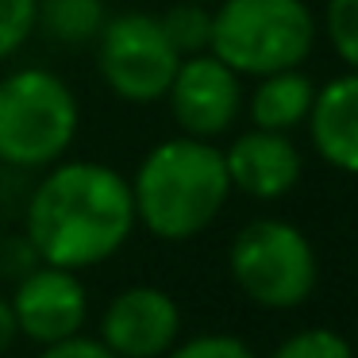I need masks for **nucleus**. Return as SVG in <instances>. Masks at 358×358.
<instances>
[{
  "mask_svg": "<svg viewBox=\"0 0 358 358\" xmlns=\"http://www.w3.org/2000/svg\"><path fill=\"white\" fill-rule=\"evenodd\" d=\"M131 181L101 162H55L27 201V239L62 270L108 262L135 231Z\"/></svg>",
  "mask_w": 358,
  "mask_h": 358,
  "instance_id": "nucleus-1",
  "label": "nucleus"
},
{
  "mask_svg": "<svg viewBox=\"0 0 358 358\" xmlns=\"http://www.w3.org/2000/svg\"><path fill=\"white\" fill-rule=\"evenodd\" d=\"M231 196L224 150L208 139H166L139 162L131 181L135 220L155 239L181 243L212 227Z\"/></svg>",
  "mask_w": 358,
  "mask_h": 358,
  "instance_id": "nucleus-2",
  "label": "nucleus"
},
{
  "mask_svg": "<svg viewBox=\"0 0 358 358\" xmlns=\"http://www.w3.org/2000/svg\"><path fill=\"white\" fill-rule=\"evenodd\" d=\"M316 43V20L304 0H220L212 12L208 55L247 78L301 70Z\"/></svg>",
  "mask_w": 358,
  "mask_h": 358,
  "instance_id": "nucleus-3",
  "label": "nucleus"
},
{
  "mask_svg": "<svg viewBox=\"0 0 358 358\" xmlns=\"http://www.w3.org/2000/svg\"><path fill=\"white\" fill-rule=\"evenodd\" d=\"M81 108L73 89L50 70H16L0 78V162L43 170L73 147Z\"/></svg>",
  "mask_w": 358,
  "mask_h": 358,
  "instance_id": "nucleus-4",
  "label": "nucleus"
},
{
  "mask_svg": "<svg viewBox=\"0 0 358 358\" xmlns=\"http://www.w3.org/2000/svg\"><path fill=\"white\" fill-rule=\"evenodd\" d=\"M231 278L262 308H296L316 289V250L285 220H255L231 239Z\"/></svg>",
  "mask_w": 358,
  "mask_h": 358,
  "instance_id": "nucleus-5",
  "label": "nucleus"
},
{
  "mask_svg": "<svg viewBox=\"0 0 358 358\" xmlns=\"http://www.w3.org/2000/svg\"><path fill=\"white\" fill-rule=\"evenodd\" d=\"M181 55L170 47L158 16L150 12H120L108 16L96 35V70L104 85L127 104H155L166 96Z\"/></svg>",
  "mask_w": 358,
  "mask_h": 358,
  "instance_id": "nucleus-6",
  "label": "nucleus"
},
{
  "mask_svg": "<svg viewBox=\"0 0 358 358\" xmlns=\"http://www.w3.org/2000/svg\"><path fill=\"white\" fill-rule=\"evenodd\" d=\"M166 96H170V112L181 131L208 143L216 135H224L243 108L239 73L231 66H224L216 55H208V50L181 58Z\"/></svg>",
  "mask_w": 358,
  "mask_h": 358,
  "instance_id": "nucleus-7",
  "label": "nucleus"
},
{
  "mask_svg": "<svg viewBox=\"0 0 358 358\" xmlns=\"http://www.w3.org/2000/svg\"><path fill=\"white\" fill-rule=\"evenodd\" d=\"M8 304L16 316V331L43 347L78 335L89 316V296L78 281V270H62L50 262H39L31 273H24Z\"/></svg>",
  "mask_w": 358,
  "mask_h": 358,
  "instance_id": "nucleus-8",
  "label": "nucleus"
},
{
  "mask_svg": "<svg viewBox=\"0 0 358 358\" xmlns=\"http://www.w3.org/2000/svg\"><path fill=\"white\" fill-rule=\"evenodd\" d=\"M181 335V312L170 293L135 285L112 296L101 316V343L116 358H162Z\"/></svg>",
  "mask_w": 358,
  "mask_h": 358,
  "instance_id": "nucleus-9",
  "label": "nucleus"
},
{
  "mask_svg": "<svg viewBox=\"0 0 358 358\" xmlns=\"http://www.w3.org/2000/svg\"><path fill=\"white\" fill-rule=\"evenodd\" d=\"M227 181L231 189L255 196V201H278L301 181V150L293 147L285 131H266V127H250L247 135L224 150Z\"/></svg>",
  "mask_w": 358,
  "mask_h": 358,
  "instance_id": "nucleus-10",
  "label": "nucleus"
},
{
  "mask_svg": "<svg viewBox=\"0 0 358 358\" xmlns=\"http://www.w3.org/2000/svg\"><path fill=\"white\" fill-rule=\"evenodd\" d=\"M308 135L316 155L339 173H358V73L316 89L308 108Z\"/></svg>",
  "mask_w": 358,
  "mask_h": 358,
  "instance_id": "nucleus-11",
  "label": "nucleus"
},
{
  "mask_svg": "<svg viewBox=\"0 0 358 358\" xmlns=\"http://www.w3.org/2000/svg\"><path fill=\"white\" fill-rule=\"evenodd\" d=\"M316 85L304 78L301 70H278L258 78L255 93H250V124L266 127V131H293L296 124L308 120Z\"/></svg>",
  "mask_w": 358,
  "mask_h": 358,
  "instance_id": "nucleus-12",
  "label": "nucleus"
},
{
  "mask_svg": "<svg viewBox=\"0 0 358 358\" xmlns=\"http://www.w3.org/2000/svg\"><path fill=\"white\" fill-rule=\"evenodd\" d=\"M108 24L104 0H39V27L58 47H89Z\"/></svg>",
  "mask_w": 358,
  "mask_h": 358,
  "instance_id": "nucleus-13",
  "label": "nucleus"
},
{
  "mask_svg": "<svg viewBox=\"0 0 358 358\" xmlns=\"http://www.w3.org/2000/svg\"><path fill=\"white\" fill-rule=\"evenodd\" d=\"M170 47L178 50L181 58L189 55H204L212 43V12L204 8L201 0H178L166 8V16H158Z\"/></svg>",
  "mask_w": 358,
  "mask_h": 358,
  "instance_id": "nucleus-14",
  "label": "nucleus"
},
{
  "mask_svg": "<svg viewBox=\"0 0 358 358\" xmlns=\"http://www.w3.org/2000/svg\"><path fill=\"white\" fill-rule=\"evenodd\" d=\"M324 31L339 62H347V70L358 73V0H327Z\"/></svg>",
  "mask_w": 358,
  "mask_h": 358,
  "instance_id": "nucleus-15",
  "label": "nucleus"
},
{
  "mask_svg": "<svg viewBox=\"0 0 358 358\" xmlns=\"http://www.w3.org/2000/svg\"><path fill=\"white\" fill-rule=\"evenodd\" d=\"M39 27V0H0V62L12 58Z\"/></svg>",
  "mask_w": 358,
  "mask_h": 358,
  "instance_id": "nucleus-16",
  "label": "nucleus"
},
{
  "mask_svg": "<svg viewBox=\"0 0 358 358\" xmlns=\"http://www.w3.org/2000/svg\"><path fill=\"white\" fill-rule=\"evenodd\" d=\"M273 358H355L350 343L343 339L331 327H308V331H296L273 350Z\"/></svg>",
  "mask_w": 358,
  "mask_h": 358,
  "instance_id": "nucleus-17",
  "label": "nucleus"
},
{
  "mask_svg": "<svg viewBox=\"0 0 358 358\" xmlns=\"http://www.w3.org/2000/svg\"><path fill=\"white\" fill-rule=\"evenodd\" d=\"M166 358H255V350L235 335H196L189 343H173Z\"/></svg>",
  "mask_w": 358,
  "mask_h": 358,
  "instance_id": "nucleus-18",
  "label": "nucleus"
},
{
  "mask_svg": "<svg viewBox=\"0 0 358 358\" xmlns=\"http://www.w3.org/2000/svg\"><path fill=\"white\" fill-rule=\"evenodd\" d=\"M39 262L43 258H39V250L31 247L27 235H8V239L0 243V278L20 281L24 273H31Z\"/></svg>",
  "mask_w": 358,
  "mask_h": 358,
  "instance_id": "nucleus-19",
  "label": "nucleus"
},
{
  "mask_svg": "<svg viewBox=\"0 0 358 358\" xmlns=\"http://www.w3.org/2000/svg\"><path fill=\"white\" fill-rule=\"evenodd\" d=\"M43 358H116L101 339H81V335H70L62 343H50L43 350Z\"/></svg>",
  "mask_w": 358,
  "mask_h": 358,
  "instance_id": "nucleus-20",
  "label": "nucleus"
},
{
  "mask_svg": "<svg viewBox=\"0 0 358 358\" xmlns=\"http://www.w3.org/2000/svg\"><path fill=\"white\" fill-rule=\"evenodd\" d=\"M16 316H12V304H8V296H0V355L16 343Z\"/></svg>",
  "mask_w": 358,
  "mask_h": 358,
  "instance_id": "nucleus-21",
  "label": "nucleus"
},
{
  "mask_svg": "<svg viewBox=\"0 0 358 358\" xmlns=\"http://www.w3.org/2000/svg\"><path fill=\"white\" fill-rule=\"evenodd\" d=\"M201 4H208V0H201Z\"/></svg>",
  "mask_w": 358,
  "mask_h": 358,
  "instance_id": "nucleus-22",
  "label": "nucleus"
}]
</instances>
